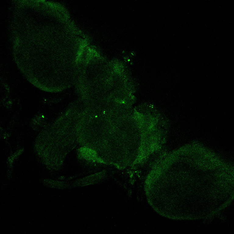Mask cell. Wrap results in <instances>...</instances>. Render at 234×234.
I'll return each mask as SVG.
<instances>
[{
  "mask_svg": "<svg viewBox=\"0 0 234 234\" xmlns=\"http://www.w3.org/2000/svg\"><path fill=\"white\" fill-rule=\"evenodd\" d=\"M103 179L101 175H94L76 181L72 184L73 187H81L95 184L100 182Z\"/></svg>",
  "mask_w": 234,
  "mask_h": 234,
  "instance_id": "obj_1",
  "label": "cell"
}]
</instances>
